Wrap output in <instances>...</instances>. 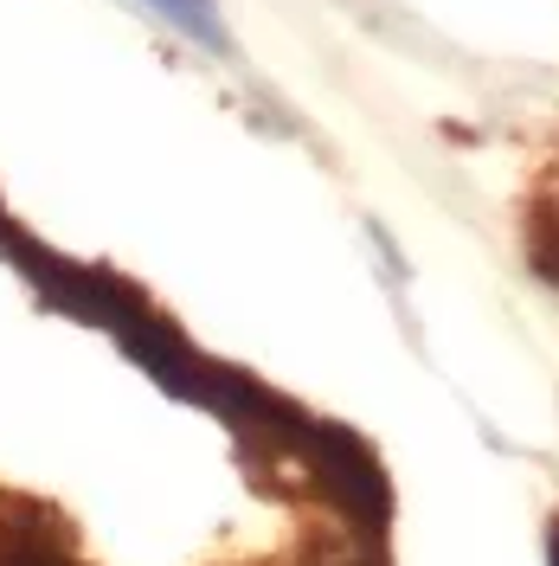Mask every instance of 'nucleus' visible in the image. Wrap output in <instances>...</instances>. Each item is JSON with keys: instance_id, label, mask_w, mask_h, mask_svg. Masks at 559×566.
Wrapping results in <instances>:
<instances>
[{"instance_id": "f257e3e1", "label": "nucleus", "mask_w": 559, "mask_h": 566, "mask_svg": "<svg viewBox=\"0 0 559 566\" xmlns=\"http://www.w3.org/2000/svg\"><path fill=\"white\" fill-rule=\"evenodd\" d=\"M296 451H303V463H309L315 490L328 495V502H335L354 528L367 534V541H380L386 522H392V483H386L373 444H367L360 431H348V424L303 419Z\"/></svg>"}, {"instance_id": "f03ea898", "label": "nucleus", "mask_w": 559, "mask_h": 566, "mask_svg": "<svg viewBox=\"0 0 559 566\" xmlns=\"http://www.w3.org/2000/svg\"><path fill=\"white\" fill-rule=\"evenodd\" d=\"M0 251L20 264V277L33 283L39 296L71 322H97V328H116V322L129 316L136 303H148L136 283H123L116 271H97V264H65V258H52L45 245L33 239H20L13 226H0Z\"/></svg>"}, {"instance_id": "7ed1b4c3", "label": "nucleus", "mask_w": 559, "mask_h": 566, "mask_svg": "<svg viewBox=\"0 0 559 566\" xmlns=\"http://www.w3.org/2000/svg\"><path fill=\"white\" fill-rule=\"evenodd\" d=\"M116 342H123V354L136 360L141 374L155 380L161 392H175V399H200V374H207V354L187 348V335H180L168 316H155L148 303H136L129 316L109 328Z\"/></svg>"}, {"instance_id": "20e7f679", "label": "nucleus", "mask_w": 559, "mask_h": 566, "mask_svg": "<svg viewBox=\"0 0 559 566\" xmlns=\"http://www.w3.org/2000/svg\"><path fill=\"white\" fill-rule=\"evenodd\" d=\"M141 7H155L175 33H187L193 45H207V52H225V45H232L225 27H219V7H212V0H141Z\"/></svg>"}, {"instance_id": "39448f33", "label": "nucleus", "mask_w": 559, "mask_h": 566, "mask_svg": "<svg viewBox=\"0 0 559 566\" xmlns=\"http://www.w3.org/2000/svg\"><path fill=\"white\" fill-rule=\"evenodd\" d=\"M0 566H71V560L59 554L52 534H7L0 541Z\"/></svg>"}, {"instance_id": "423d86ee", "label": "nucleus", "mask_w": 559, "mask_h": 566, "mask_svg": "<svg viewBox=\"0 0 559 566\" xmlns=\"http://www.w3.org/2000/svg\"><path fill=\"white\" fill-rule=\"evenodd\" d=\"M534 271L547 283H559V200L534 212Z\"/></svg>"}, {"instance_id": "0eeeda50", "label": "nucleus", "mask_w": 559, "mask_h": 566, "mask_svg": "<svg viewBox=\"0 0 559 566\" xmlns=\"http://www.w3.org/2000/svg\"><path fill=\"white\" fill-rule=\"evenodd\" d=\"M547 566H559V522L547 528Z\"/></svg>"}, {"instance_id": "6e6552de", "label": "nucleus", "mask_w": 559, "mask_h": 566, "mask_svg": "<svg viewBox=\"0 0 559 566\" xmlns=\"http://www.w3.org/2000/svg\"><path fill=\"white\" fill-rule=\"evenodd\" d=\"M0 226H7V219H0Z\"/></svg>"}]
</instances>
